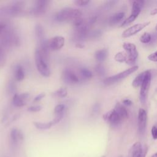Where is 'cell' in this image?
Segmentation results:
<instances>
[{
    "label": "cell",
    "mask_w": 157,
    "mask_h": 157,
    "mask_svg": "<svg viewBox=\"0 0 157 157\" xmlns=\"http://www.w3.org/2000/svg\"><path fill=\"white\" fill-rule=\"evenodd\" d=\"M138 68H139L138 66H133L131 67H130L124 71H122L116 75H112V76L105 78L103 80V83L105 85H112L117 82L121 80L122 79H124V78L127 77L128 76L130 75L131 74L136 72L138 69Z\"/></svg>",
    "instance_id": "obj_3"
},
{
    "label": "cell",
    "mask_w": 157,
    "mask_h": 157,
    "mask_svg": "<svg viewBox=\"0 0 157 157\" xmlns=\"http://www.w3.org/2000/svg\"><path fill=\"white\" fill-rule=\"evenodd\" d=\"M90 2L89 0H75L74 1V4L78 6H85Z\"/></svg>",
    "instance_id": "obj_31"
},
{
    "label": "cell",
    "mask_w": 157,
    "mask_h": 157,
    "mask_svg": "<svg viewBox=\"0 0 157 157\" xmlns=\"http://www.w3.org/2000/svg\"><path fill=\"white\" fill-rule=\"evenodd\" d=\"M45 96V93H41L39 94L38 95H37V96L34 98L33 101H34V102H37V101H40V100H41L42 98H44Z\"/></svg>",
    "instance_id": "obj_36"
},
{
    "label": "cell",
    "mask_w": 157,
    "mask_h": 157,
    "mask_svg": "<svg viewBox=\"0 0 157 157\" xmlns=\"http://www.w3.org/2000/svg\"><path fill=\"white\" fill-rule=\"evenodd\" d=\"M49 3L50 1L48 0L36 1L31 10V14L37 16L44 14L47 11Z\"/></svg>",
    "instance_id": "obj_8"
},
{
    "label": "cell",
    "mask_w": 157,
    "mask_h": 157,
    "mask_svg": "<svg viewBox=\"0 0 157 157\" xmlns=\"http://www.w3.org/2000/svg\"><path fill=\"white\" fill-rule=\"evenodd\" d=\"M35 34L39 42L45 39V31L42 25H41L40 24H36L35 26Z\"/></svg>",
    "instance_id": "obj_15"
},
{
    "label": "cell",
    "mask_w": 157,
    "mask_h": 157,
    "mask_svg": "<svg viewBox=\"0 0 157 157\" xmlns=\"http://www.w3.org/2000/svg\"><path fill=\"white\" fill-rule=\"evenodd\" d=\"M128 58V55L126 52H118L114 56V59L116 61L119 63L126 62Z\"/></svg>",
    "instance_id": "obj_23"
},
{
    "label": "cell",
    "mask_w": 157,
    "mask_h": 157,
    "mask_svg": "<svg viewBox=\"0 0 157 157\" xmlns=\"http://www.w3.org/2000/svg\"><path fill=\"white\" fill-rule=\"evenodd\" d=\"M56 115L55 116L54 119L52 120V123H53V125L57 124L58 123H59L61 120V119L63 118V117L64 116V112L60 113H58V114H56Z\"/></svg>",
    "instance_id": "obj_30"
},
{
    "label": "cell",
    "mask_w": 157,
    "mask_h": 157,
    "mask_svg": "<svg viewBox=\"0 0 157 157\" xmlns=\"http://www.w3.org/2000/svg\"><path fill=\"white\" fill-rule=\"evenodd\" d=\"M151 157H157V153H154Z\"/></svg>",
    "instance_id": "obj_42"
},
{
    "label": "cell",
    "mask_w": 157,
    "mask_h": 157,
    "mask_svg": "<svg viewBox=\"0 0 157 157\" xmlns=\"http://www.w3.org/2000/svg\"><path fill=\"white\" fill-rule=\"evenodd\" d=\"M42 109V107L40 105H33L28 108V111L31 112H37L40 111Z\"/></svg>",
    "instance_id": "obj_32"
},
{
    "label": "cell",
    "mask_w": 157,
    "mask_h": 157,
    "mask_svg": "<svg viewBox=\"0 0 157 157\" xmlns=\"http://www.w3.org/2000/svg\"><path fill=\"white\" fill-rule=\"evenodd\" d=\"M83 23H84L83 19L82 17H79V18H75V19H74L73 20V25L75 26V28L79 27L80 26H81Z\"/></svg>",
    "instance_id": "obj_29"
},
{
    "label": "cell",
    "mask_w": 157,
    "mask_h": 157,
    "mask_svg": "<svg viewBox=\"0 0 157 157\" xmlns=\"http://www.w3.org/2000/svg\"><path fill=\"white\" fill-rule=\"evenodd\" d=\"M148 59L153 62H157V50L148 56Z\"/></svg>",
    "instance_id": "obj_33"
},
{
    "label": "cell",
    "mask_w": 157,
    "mask_h": 157,
    "mask_svg": "<svg viewBox=\"0 0 157 157\" xmlns=\"http://www.w3.org/2000/svg\"><path fill=\"white\" fill-rule=\"evenodd\" d=\"M15 77L17 81H21L25 78L24 70L20 65L17 66L15 69Z\"/></svg>",
    "instance_id": "obj_20"
},
{
    "label": "cell",
    "mask_w": 157,
    "mask_h": 157,
    "mask_svg": "<svg viewBox=\"0 0 157 157\" xmlns=\"http://www.w3.org/2000/svg\"><path fill=\"white\" fill-rule=\"evenodd\" d=\"M34 58L36 67L39 73L44 77H49L50 75V71L48 67V62L44 58L39 48H37L35 50Z\"/></svg>",
    "instance_id": "obj_2"
},
{
    "label": "cell",
    "mask_w": 157,
    "mask_h": 157,
    "mask_svg": "<svg viewBox=\"0 0 157 157\" xmlns=\"http://www.w3.org/2000/svg\"><path fill=\"white\" fill-rule=\"evenodd\" d=\"M19 96L20 97V98L23 100L24 101L26 102V101L29 98V94L28 93H21V94H19Z\"/></svg>",
    "instance_id": "obj_37"
},
{
    "label": "cell",
    "mask_w": 157,
    "mask_h": 157,
    "mask_svg": "<svg viewBox=\"0 0 157 157\" xmlns=\"http://www.w3.org/2000/svg\"><path fill=\"white\" fill-rule=\"evenodd\" d=\"M120 157H121V156H120Z\"/></svg>",
    "instance_id": "obj_46"
},
{
    "label": "cell",
    "mask_w": 157,
    "mask_h": 157,
    "mask_svg": "<svg viewBox=\"0 0 157 157\" xmlns=\"http://www.w3.org/2000/svg\"><path fill=\"white\" fill-rule=\"evenodd\" d=\"M146 74V71H144L142 72H140L139 75H137L136 78L134 79V80L132 82V85L134 88H137L140 86H141Z\"/></svg>",
    "instance_id": "obj_17"
},
{
    "label": "cell",
    "mask_w": 157,
    "mask_h": 157,
    "mask_svg": "<svg viewBox=\"0 0 157 157\" xmlns=\"http://www.w3.org/2000/svg\"><path fill=\"white\" fill-rule=\"evenodd\" d=\"M95 71L100 75H102L105 73V69H104V66L101 64L96 65L95 67Z\"/></svg>",
    "instance_id": "obj_28"
},
{
    "label": "cell",
    "mask_w": 157,
    "mask_h": 157,
    "mask_svg": "<svg viewBox=\"0 0 157 157\" xmlns=\"http://www.w3.org/2000/svg\"><path fill=\"white\" fill-rule=\"evenodd\" d=\"M34 126L39 129H42V130H45V129H50L52 126H53V124L52 123V121L47 122V123H44V122H38V121H34L33 122Z\"/></svg>",
    "instance_id": "obj_18"
},
{
    "label": "cell",
    "mask_w": 157,
    "mask_h": 157,
    "mask_svg": "<svg viewBox=\"0 0 157 157\" xmlns=\"http://www.w3.org/2000/svg\"><path fill=\"white\" fill-rule=\"evenodd\" d=\"M155 29H156V30L157 31V24H156V26H155Z\"/></svg>",
    "instance_id": "obj_43"
},
{
    "label": "cell",
    "mask_w": 157,
    "mask_h": 157,
    "mask_svg": "<svg viewBox=\"0 0 157 157\" xmlns=\"http://www.w3.org/2000/svg\"><path fill=\"white\" fill-rule=\"evenodd\" d=\"M124 17V12L116 13L110 17V18H109V23L111 25L116 24V23L120 22L122 19H123Z\"/></svg>",
    "instance_id": "obj_19"
},
{
    "label": "cell",
    "mask_w": 157,
    "mask_h": 157,
    "mask_svg": "<svg viewBox=\"0 0 157 157\" xmlns=\"http://www.w3.org/2000/svg\"><path fill=\"white\" fill-rule=\"evenodd\" d=\"M147 147H143L140 142H135L131 148V157H145Z\"/></svg>",
    "instance_id": "obj_11"
},
{
    "label": "cell",
    "mask_w": 157,
    "mask_h": 157,
    "mask_svg": "<svg viewBox=\"0 0 157 157\" xmlns=\"http://www.w3.org/2000/svg\"><path fill=\"white\" fill-rule=\"evenodd\" d=\"M75 47L77 48H83L85 47V45L81 43H77L75 45Z\"/></svg>",
    "instance_id": "obj_40"
},
{
    "label": "cell",
    "mask_w": 157,
    "mask_h": 157,
    "mask_svg": "<svg viewBox=\"0 0 157 157\" xmlns=\"http://www.w3.org/2000/svg\"><path fill=\"white\" fill-rule=\"evenodd\" d=\"M55 95L59 98H65L67 94V88L65 87H61L56 90L55 93Z\"/></svg>",
    "instance_id": "obj_25"
},
{
    "label": "cell",
    "mask_w": 157,
    "mask_h": 157,
    "mask_svg": "<svg viewBox=\"0 0 157 157\" xmlns=\"http://www.w3.org/2000/svg\"><path fill=\"white\" fill-rule=\"evenodd\" d=\"M1 50V48H0V50Z\"/></svg>",
    "instance_id": "obj_45"
},
{
    "label": "cell",
    "mask_w": 157,
    "mask_h": 157,
    "mask_svg": "<svg viewBox=\"0 0 157 157\" xmlns=\"http://www.w3.org/2000/svg\"><path fill=\"white\" fill-rule=\"evenodd\" d=\"M114 109L117 110V112L121 115V117L125 120L128 117V113L126 109L120 102H117L115 104Z\"/></svg>",
    "instance_id": "obj_16"
},
{
    "label": "cell",
    "mask_w": 157,
    "mask_h": 157,
    "mask_svg": "<svg viewBox=\"0 0 157 157\" xmlns=\"http://www.w3.org/2000/svg\"><path fill=\"white\" fill-rule=\"evenodd\" d=\"M101 157H105V156H102Z\"/></svg>",
    "instance_id": "obj_44"
},
{
    "label": "cell",
    "mask_w": 157,
    "mask_h": 157,
    "mask_svg": "<svg viewBox=\"0 0 157 157\" xmlns=\"http://www.w3.org/2000/svg\"><path fill=\"white\" fill-rule=\"evenodd\" d=\"M151 80V74L150 71H146L144 80L140 86V90L139 94L140 101L142 104H145L147 101L148 91L150 86Z\"/></svg>",
    "instance_id": "obj_4"
},
{
    "label": "cell",
    "mask_w": 157,
    "mask_h": 157,
    "mask_svg": "<svg viewBox=\"0 0 157 157\" xmlns=\"http://www.w3.org/2000/svg\"><path fill=\"white\" fill-rule=\"evenodd\" d=\"M10 139L12 143L14 145H17L23 139V132L17 128L12 129L10 131Z\"/></svg>",
    "instance_id": "obj_13"
},
{
    "label": "cell",
    "mask_w": 157,
    "mask_h": 157,
    "mask_svg": "<svg viewBox=\"0 0 157 157\" xmlns=\"http://www.w3.org/2000/svg\"><path fill=\"white\" fill-rule=\"evenodd\" d=\"M123 104H124L125 105H127V106H129V105H131L132 104V102L129 99H124L123 101Z\"/></svg>",
    "instance_id": "obj_38"
},
{
    "label": "cell",
    "mask_w": 157,
    "mask_h": 157,
    "mask_svg": "<svg viewBox=\"0 0 157 157\" xmlns=\"http://www.w3.org/2000/svg\"><path fill=\"white\" fill-rule=\"evenodd\" d=\"M9 92L12 94V93H13L14 94H15V90H16V87H15V83L13 82H10L9 84Z\"/></svg>",
    "instance_id": "obj_34"
},
{
    "label": "cell",
    "mask_w": 157,
    "mask_h": 157,
    "mask_svg": "<svg viewBox=\"0 0 157 157\" xmlns=\"http://www.w3.org/2000/svg\"><path fill=\"white\" fill-rule=\"evenodd\" d=\"M151 136L153 139H157V127L156 126H153L151 130Z\"/></svg>",
    "instance_id": "obj_35"
},
{
    "label": "cell",
    "mask_w": 157,
    "mask_h": 157,
    "mask_svg": "<svg viewBox=\"0 0 157 157\" xmlns=\"http://www.w3.org/2000/svg\"><path fill=\"white\" fill-rule=\"evenodd\" d=\"M138 131L140 135H143L145 131L147 121V115L144 109H140L138 113Z\"/></svg>",
    "instance_id": "obj_10"
},
{
    "label": "cell",
    "mask_w": 157,
    "mask_h": 157,
    "mask_svg": "<svg viewBox=\"0 0 157 157\" xmlns=\"http://www.w3.org/2000/svg\"><path fill=\"white\" fill-rule=\"evenodd\" d=\"M6 27V24L4 22L0 21V34L2 33V32L4 31Z\"/></svg>",
    "instance_id": "obj_39"
},
{
    "label": "cell",
    "mask_w": 157,
    "mask_h": 157,
    "mask_svg": "<svg viewBox=\"0 0 157 157\" xmlns=\"http://www.w3.org/2000/svg\"><path fill=\"white\" fill-rule=\"evenodd\" d=\"M80 73L85 78H90L93 77L92 72L87 68L83 67L80 69Z\"/></svg>",
    "instance_id": "obj_26"
},
{
    "label": "cell",
    "mask_w": 157,
    "mask_h": 157,
    "mask_svg": "<svg viewBox=\"0 0 157 157\" xmlns=\"http://www.w3.org/2000/svg\"><path fill=\"white\" fill-rule=\"evenodd\" d=\"M150 14L152 15H156L157 14V7L152 9L150 12Z\"/></svg>",
    "instance_id": "obj_41"
},
{
    "label": "cell",
    "mask_w": 157,
    "mask_h": 157,
    "mask_svg": "<svg viewBox=\"0 0 157 157\" xmlns=\"http://www.w3.org/2000/svg\"><path fill=\"white\" fill-rule=\"evenodd\" d=\"M123 47L128 55V58L125 63L129 65L135 64L138 57V52L136 45L133 43L124 42L123 44Z\"/></svg>",
    "instance_id": "obj_6"
},
{
    "label": "cell",
    "mask_w": 157,
    "mask_h": 157,
    "mask_svg": "<svg viewBox=\"0 0 157 157\" xmlns=\"http://www.w3.org/2000/svg\"><path fill=\"white\" fill-rule=\"evenodd\" d=\"M63 79L69 83H77L79 82V79L76 74L69 69H66L63 73Z\"/></svg>",
    "instance_id": "obj_14"
},
{
    "label": "cell",
    "mask_w": 157,
    "mask_h": 157,
    "mask_svg": "<svg viewBox=\"0 0 157 157\" xmlns=\"http://www.w3.org/2000/svg\"><path fill=\"white\" fill-rule=\"evenodd\" d=\"M143 2H144L143 1H134L132 2V10H131V15L123 21V23L120 25L121 27H124L128 25L129 24H130L136 19V18L139 16V15L141 12V9L143 6Z\"/></svg>",
    "instance_id": "obj_5"
},
{
    "label": "cell",
    "mask_w": 157,
    "mask_h": 157,
    "mask_svg": "<svg viewBox=\"0 0 157 157\" xmlns=\"http://www.w3.org/2000/svg\"><path fill=\"white\" fill-rule=\"evenodd\" d=\"M107 56V51L105 49L99 50L95 53V58L97 61L102 62L105 59Z\"/></svg>",
    "instance_id": "obj_21"
},
{
    "label": "cell",
    "mask_w": 157,
    "mask_h": 157,
    "mask_svg": "<svg viewBox=\"0 0 157 157\" xmlns=\"http://www.w3.org/2000/svg\"><path fill=\"white\" fill-rule=\"evenodd\" d=\"M140 42L143 44H148L151 40V36L148 33H144L139 38Z\"/></svg>",
    "instance_id": "obj_24"
},
{
    "label": "cell",
    "mask_w": 157,
    "mask_h": 157,
    "mask_svg": "<svg viewBox=\"0 0 157 157\" xmlns=\"http://www.w3.org/2000/svg\"><path fill=\"white\" fill-rule=\"evenodd\" d=\"M12 103L15 107H23L26 104V102L22 100L20 97L19 96V94L17 93H15L12 99Z\"/></svg>",
    "instance_id": "obj_22"
},
{
    "label": "cell",
    "mask_w": 157,
    "mask_h": 157,
    "mask_svg": "<svg viewBox=\"0 0 157 157\" xmlns=\"http://www.w3.org/2000/svg\"><path fill=\"white\" fill-rule=\"evenodd\" d=\"M103 119L112 126H117L124 120L115 109H113L104 114Z\"/></svg>",
    "instance_id": "obj_7"
},
{
    "label": "cell",
    "mask_w": 157,
    "mask_h": 157,
    "mask_svg": "<svg viewBox=\"0 0 157 157\" xmlns=\"http://www.w3.org/2000/svg\"><path fill=\"white\" fill-rule=\"evenodd\" d=\"M82 12L78 9L72 7H65L56 13L55 18L58 21L62 22L67 20H74L75 18L81 17Z\"/></svg>",
    "instance_id": "obj_1"
},
{
    "label": "cell",
    "mask_w": 157,
    "mask_h": 157,
    "mask_svg": "<svg viewBox=\"0 0 157 157\" xmlns=\"http://www.w3.org/2000/svg\"><path fill=\"white\" fill-rule=\"evenodd\" d=\"M64 109H65V106L64 104H58L56 106H55V107L54 109V112L56 114L63 113V112H64Z\"/></svg>",
    "instance_id": "obj_27"
},
{
    "label": "cell",
    "mask_w": 157,
    "mask_h": 157,
    "mask_svg": "<svg viewBox=\"0 0 157 157\" xmlns=\"http://www.w3.org/2000/svg\"><path fill=\"white\" fill-rule=\"evenodd\" d=\"M150 23V21H145L143 23H140L137 24H135L134 25H132L128 28V29H125L122 33V37H129L133 35H135L136 34L140 32L141 30H142L144 28L148 26Z\"/></svg>",
    "instance_id": "obj_9"
},
{
    "label": "cell",
    "mask_w": 157,
    "mask_h": 157,
    "mask_svg": "<svg viewBox=\"0 0 157 157\" xmlns=\"http://www.w3.org/2000/svg\"><path fill=\"white\" fill-rule=\"evenodd\" d=\"M64 45V38L63 36H55L49 40L50 50L55 51L61 49Z\"/></svg>",
    "instance_id": "obj_12"
}]
</instances>
